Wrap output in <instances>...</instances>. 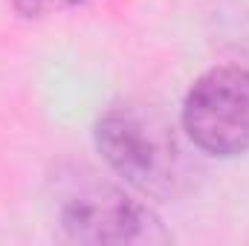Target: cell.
<instances>
[{"label":"cell","mask_w":249,"mask_h":246,"mask_svg":"<svg viewBox=\"0 0 249 246\" xmlns=\"http://www.w3.org/2000/svg\"><path fill=\"white\" fill-rule=\"evenodd\" d=\"M188 139L212 157L249 151V70L217 67L194 81L183 105Z\"/></svg>","instance_id":"obj_3"},{"label":"cell","mask_w":249,"mask_h":246,"mask_svg":"<svg viewBox=\"0 0 249 246\" xmlns=\"http://www.w3.org/2000/svg\"><path fill=\"white\" fill-rule=\"evenodd\" d=\"M105 162L127 185L151 197H174L188 183V159L174 124L148 105H113L96 124Z\"/></svg>","instance_id":"obj_1"},{"label":"cell","mask_w":249,"mask_h":246,"mask_svg":"<svg viewBox=\"0 0 249 246\" xmlns=\"http://www.w3.org/2000/svg\"><path fill=\"white\" fill-rule=\"evenodd\" d=\"M58 226L81 244H142L160 241L157 217L119 185L90 171H75L55 188Z\"/></svg>","instance_id":"obj_2"}]
</instances>
